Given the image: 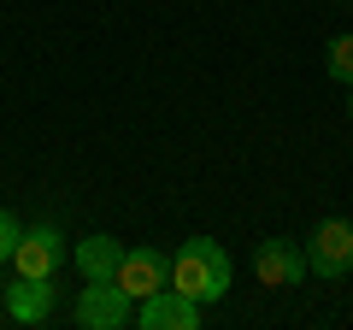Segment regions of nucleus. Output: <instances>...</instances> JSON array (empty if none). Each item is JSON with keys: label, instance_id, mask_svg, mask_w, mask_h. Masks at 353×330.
<instances>
[{"label": "nucleus", "instance_id": "obj_9", "mask_svg": "<svg viewBox=\"0 0 353 330\" xmlns=\"http://www.w3.org/2000/svg\"><path fill=\"white\" fill-rule=\"evenodd\" d=\"M118 260H124V242H112V236H83L77 242V266H83L88 283H112Z\"/></svg>", "mask_w": 353, "mask_h": 330}, {"label": "nucleus", "instance_id": "obj_3", "mask_svg": "<svg viewBox=\"0 0 353 330\" xmlns=\"http://www.w3.org/2000/svg\"><path fill=\"white\" fill-rule=\"evenodd\" d=\"M112 283L130 295V301H148V295L171 289V254H159V248H124Z\"/></svg>", "mask_w": 353, "mask_h": 330}, {"label": "nucleus", "instance_id": "obj_1", "mask_svg": "<svg viewBox=\"0 0 353 330\" xmlns=\"http://www.w3.org/2000/svg\"><path fill=\"white\" fill-rule=\"evenodd\" d=\"M171 283L189 301H224L230 295V254L218 248L212 236H189L183 248H176V260H171Z\"/></svg>", "mask_w": 353, "mask_h": 330}, {"label": "nucleus", "instance_id": "obj_5", "mask_svg": "<svg viewBox=\"0 0 353 330\" xmlns=\"http://www.w3.org/2000/svg\"><path fill=\"white\" fill-rule=\"evenodd\" d=\"M253 278L265 283V289H294V283L306 278V248L289 236H271L253 248Z\"/></svg>", "mask_w": 353, "mask_h": 330}, {"label": "nucleus", "instance_id": "obj_2", "mask_svg": "<svg viewBox=\"0 0 353 330\" xmlns=\"http://www.w3.org/2000/svg\"><path fill=\"white\" fill-rule=\"evenodd\" d=\"M306 271H318L330 283L353 271V224L347 218H318V230L306 236Z\"/></svg>", "mask_w": 353, "mask_h": 330}, {"label": "nucleus", "instance_id": "obj_11", "mask_svg": "<svg viewBox=\"0 0 353 330\" xmlns=\"http://www.w3.org/2000/svg\"><path fill=\"white\" fill-rule=\"evenodd\" d=\"M18 236H24V224H18V218L6 213V206H0V266H6V260H12V248H18Z\"/></svg>", "mask_w": 353, "mask_h": 330}, {"label": "nucleus", "instance_id": "obj_6", "mask_svg": "<svg viewBox=\"0 0 353 330\" xmlns=\"http://www.w3.org/2000/svg\"><path fill=\"white\" fill-rule=\"evenodd\" d=\"M136 324L141 330H201V301H189V295L171 283V289L136 301Z\"/></svg>", "mask_w": 353, "mask_h": 330}, {"label": "nucleus", "instance_id": "obj_8", "mask_svg": "<svg viewBox=\"0 0 353 330\" xmlns=\"http://www.w3.org/2000/svg\"><path fill=\"white\" fill-rule=\"evenodd\" d=\"M53 313V278H18L6 289V318L12 324H41Z\"/></svg>", "mask_w": 353, "mask_h": 330}, {"label": "nucleus", "instance_id": "obj_4", "mask_svg": "<svg viewBox=\"0 0 353 330\" xmlns=\"http://www.w3.org/2000/svg\"><path fill=\"white\" fill-rule=\"evenodd\" d=\"M130 318H136V301L118 283H83V295H77V324L83 330H124Z\"/></svg>", "mask_w": 353, "mask_h": 330}, {"label": "nucleus", "instance_id": "obj_10", "mask_svg": "<svg viewBox=\"0 0 353 330\" xmlns=\"http://www.w3.org/2000/svg\"><path fill=\"white\" fill-rule=\"evenodd\" d=\"M324 71L336 77V83H347V89H353V36H330V48H324Z\"/></svg>", "mask_w": 353, "mask_h": 330}, {"label": "nucleus", "instance_id": "obj_12", "mask_svg": "<svg viewBox=\"0 0 353 330\" xmlns=\"http://www.w3.org/2000/svg\"><path fill=\"white\" fill-rule=\"evenodd\" d=\"M347 118H353V101H347Z\"/></svg>", "mask_w": 353, "mask_h": 330}, {"label": "nucleus", "instance_id": "obj_7", "mask_svg": "<svg viewBox=\"0 0 353 330\" xmlns=\"http://www.w3.org/2000/svg\"><path fill=\"white\" fill-rule=\"evenodd\" d=\"M12 266H18V278H53V271L65 266V236H59L53 224L24 230L18 248H12Z\"/></svg>", "mask_w": 353, "mask_h": 330}]
</instances>
